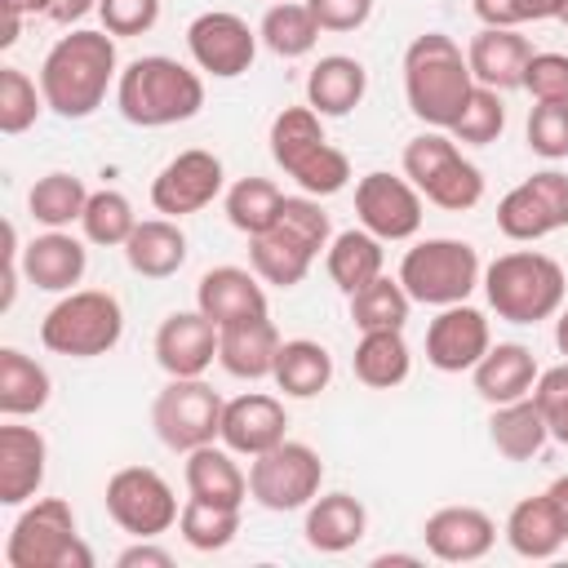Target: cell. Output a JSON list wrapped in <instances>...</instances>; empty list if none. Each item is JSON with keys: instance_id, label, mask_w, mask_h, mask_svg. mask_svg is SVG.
<instances>
[{"instance_id": "5bb4252c", "label": "cell", "mask_w": 568, "mask_h": 568, "mask_svg": "<svg viewBox=\"0 0 568 568\" xmlns=\"http://www.w3.org/2000/svg\"><path fill=\"white\" fill-rule=\"evenodd\" d=\"M564 226H568V173H559V169H541V173L524 178L497 204V231L515 244L546 240Z\"/></svg>"}, {"instance_id": "3957f363", "label": "cell", "mask_w": 568, "mask_h": 568, "mask_svg": "<svg viewBox=\"0 0 568 568\" xmlns=\"http://www.w3.org/2000/svg\"><path fill=\"white\" fill-rule=\"evenodd\" d=\"M115 106L138 129H169V124L200 115L204 80H200V71H191L186 62H178L169 53H146L120 71Z\"/></svg>"}, {"instance_id": "6da1fadb", "label": "cell", "mask_w": 568, "mask_h": 568, "mask_svg": "<svg viewBox=\"0 0 568 568\" xmlns=\"http://www.w3.org/2000/svg\"><path fill=\"white\" fill-rule=\"evenodd\" d=\"M111 80H120V53H115V36L111 31L75 27L40 62L44 106L53 115H62V120H89L102 106Z\"/></svg>"}, {"instance_id": "8d00e7d4", "label": "cell", "mask_w": 568, "mask_h": 568, "mask_svg": "<svg viewBox=\"0 0 568 568\" xmlns=\"http://www.w3.org/2000/svg\"><path fill=\"white\" fill-rule=\"evenodd\" d=\"M49 395H53V382H49L44 364L18 346H4L0 351V413L4 417H31L49 404Z\"/></svg>"}, {"instance_id": "5b68a950", "label": "cell", "mask_w": 568, "mask_h": 568, "mask_svg": "<svg viewBox=\"0 0 568 568\" xmlns=\"http://www.w3.org/2000/svg\"><path fill=\"white\" fill-rule=\"evenodd\" d=\"M484 297L506 324H541L568 302V275L550 253L510 248L484 266Z\"/></svg>"}, {"instance_id": "816d5d0a", "label": "cell", "mask_w": 568, "mask_h": 568, "mask_svg": "<svg viewBox=\"0 0 568 568\" xmlns=\"http://www.w3.org/2000/svg\"><path fill=\"white\" fill-rule=\"evenodd\" d=\"M320 31H355L373 18V0H306Z\"/></svg>"}, {"instance_id": "1f68e13d", "label": "cell", "mask_w": 568, "mask_h": 568, "mask_svg": "<svg viewBox=\"0 0 568 568\" xmlns=\"http://www.w3.org/2000/svg\"><path fill=\"white\" fill-rule=\"evenodd\" d=\"M186 493L200 497V501L240 510L244 497H248V475L240 470V462H235V453L226 444L222 448L204 444V448L186 453Z\"/></svg>"}, {"instance_id": "d4e9b609", "label": "cell", "mask_w": 568, "mask_h": 568, "mask_svg": "<svg viewBox=\"0 0 568 568\" xmlns=\"http://www.w3.org/2000/svg\"><path fill=\"white\" fill-rule=\"evenodd\" d=\"M49 444L36 426H0V506H22L44 484Z\"/></svg>"}, {"instance_id": "c3c4849f", "label": "cell", "mask_w": 568, "mask_h": 568, "mask_svg": "<svg viewBox=\"0 0 568 568\" xmlns=\"http://www.w3.org/2000/svg\"><path fill=\"white\" fill-rule=\"evenodd\" d=\"M564 0H475V18L484 27H524V22H559Z\"/></svg>"}, {"instance_id": "d6986e66", "label": "cell", "mask_w": 568, "mask_h": 568, "mask_svg": "<svg viewBox=\"0 0 568 568\" xmlns=\"http://www.w3.org/2000/svg\"><path fill=\"white\" fill-rule=\"evenodd\" d=\"M217 359V324L195 311H173L155 328V364L169 377H204Z\"/></svg>"}, {"instance_id": "484cf974", "label": "cell", "mask_w": 568, "mask_h": 568, "mask_svg": "<svg viewBox=\"0 0 568 568\" xmlns=\"http://www.w3.org/2000/svg\"><path fill=\"white\" fill-rule=\"evenodd\" d=\"M89 271V248L67 231H44L22 244V275L44 293H71Z\"/></svg>"}, {"instance_id": "7402d4cb", "label": "cell", "mask_w": 568, "mask_h": 568, "mask_svg": "<svg viewBox=\"0 0 568 568\" xmlns=\"http://www.w3.org/2000/svg\"><path fill=\"white\" fill-rule=\"evenodd\" d=\"M195 306L217 324H235L248 315H266V288L253 266H213L195 284Z\"/></svg>"}, {"instance_id": "e0dca14e", "label": "cell", "mask_w": 568, "mask_h": 568, "mask_svg": "<svg viewBox=\"0 0 568 568\" xmlns=\"http://www.w3.org/2000/svg\"><path fill=\"white\" fill-rule=\"evenodd\" d=\"M355 217L382 244L386 240H413L422 231V191L408 178L373 169L355 182Z\"/></svg>"}, {"instance_id": "60d3db41", "label": "cell", "mask_w": 568, "mask_h": 568, "mask_svg": "<svg viewBox=\"0 0 568 568\" xmlns=\"http://www.w3.org/2000/svg\"><path fill=\"white\" fill-rule=\"evenodd\" d=\"M133 226H138V213H133L129 195L124 191H111V186L93 191L89 204H84V213H80L84 240L89 244H102V248H124V240L133 235Z\"/></svg>"}, {"instance_id": "9c48e42d", "label": "cell", "mask_w": 568, "mask_h": 568, "mask_svg": "<svg viewBox=\"0 0 568 568\" xmlns=\"http://www.w3.org/2000/svg\"><path fill=\"white\" fill-rule=\"evenodd\" d=\"M9 568H93V550L75 532V510L62 497L31 501L4 541Z\"/></svg>"}, {"instance_id": "e575fe53", "label": "cell", "mask_w": 568, "mask_h": 568, "mask_svg": "<svg viewBox=\"0 0 568 568\" xmlns=\"http://www.w3.org/2000/svg\"><path fill=\"white\" fill-rule=\"evenodd\" d=\"M271 382L288 399H315L333 382V355H328V346L315 342V337H288L280 346V355H275Z\"/></svg>"}, {"instance_id": "83f0119b", "label": "cell", "mask_w": 568, "mask_h": 568, "mask_svg": "<svg viewBox=\"0 0 568 568\" xmlns=\"http://www.w3.org/2000/svg\"><path fill=\"white\" fill-rule=\"evenodd\" d=\"M306 546L320 550V555H342L351 546L364 541L368 532V510L359 497L351 493H320L311 506H306Z\"/></svg>"}, {"instance_id": "681fc988", "label": "cell", "mask_w": 568, "mask_h": 568, "mask_svg": "<svg viewBox=\"0 0 568 568\" xmlns=\"http://www.w3.org/2000/svg\"><path fill=\"white\" fill-rule=\"evenodd\" d=\"M524 89L537 102H568V53H555V49L532 53L524 67Z\"/></svg>"}, {"instance_id": "f6af8a7d", "label": "cell", "mask_w": 568, "mask_h": 568, "mask_svg": "<svg viewBox=\"0 0 568 568\" xmlns=\"http://www.w3.org/2000/svg\"><path fill=\"white\" fill-rule=\"evenodd\" d=\"M44 106L40 80H31L22 67H0V133H27Z\"/></svg>"}, {"instance_id": "8992f818", "label": "cell", "mask_w": 568, "mask_h": 568, "mask_svg": "<svg viewBox=\"0 0 568 568\" xmlns=\"http://www.w3.org/2000/svg\"><path fill=\"white\" fill-rule=\"evenodd\" d=\"M324 115L311 106H284L271 120V160L302 186V195H337L351 182V160L324 138Z\"/></svg>"}, {"instance_id": "7dc6e473", "label": "cell", "mask_w": 568, "mask_h": 568, "mask_svg": "<svg viewBox=\"0 0 568 568\" xmlns=\"http://www.w3.org/2000/svg\"><path fill=\"white\" fill-rule=\"evenodd\" d=\"M532 404L541 408V417H546V426H550V439L568 444V359L537 373V382H532Z\"/></svg>"}, {"instance_id": "f5cc1de1", "label": "cell", "mask_w": 568, "mask_h": 568, "mask_svg": "<svg viewBox=\"0 0 568 568\" xmlns=\"http://www.w3.org/2000/svg\"><path fill=\"white\" fill-rule=\"evenodd\" d=\"M115 568H173V555L164 546H155V537H138L133 546H124L115 555Z\"/></svg>"}, {"instance_id": "7a4b0ae2", "label": "cell", "mask_w": 568, "mask_h": 568, "mask_svg": "<svg viewBox=\"0 0 568 568\" xmlns=\"http://www.w3.org/2000/svg\"><path fill=\"white\" fill-rule=\"evenodd\" d=\"M470 89H475V75H470V62L453 36L422 31L404 49V98L422 124L448 133L453 120L462 115Z\"/></svg>"}, {"instance_id": "f1b7e54d", "label": "cell", "mask_w": 568, "mask_h": 568, "mask_svg": "<svg viewBox=\"0 0 568 568\" xmlns=\"http://www.w3.org/2000/svg\"><path fill=\"white\" fill-rule=\"evenodd\" d=\"M537 355L524 346V342H497L488 346V355L470 368L475 377V395L484 404H510V399H524L532 395V382H537Z\"/></svg>"}, {"instance_id": "ee69618b", "label": "cell", "mask_w": 568, "mask_h": 568, "mask_svg": "<svg viewBox=\"0 0 568 568\" xmlns=\"http://www.w3.org/2000/svg\"><path fill=\"white\" fill-rule=\"evenodd\" d=\"M501 129H506V102H501V93L488 89V84H475L470 98H466V106H462V115L453 120L448 133H453L457 142L488 146V142L501 138Z\"/></svg>"}, {"instance_id": "ab89813d", "label": "cell", "mask_w": 568, "mask_h": 568, "mask_svg": "<svg viewBox=\"0 0 568 568\" xmlns=\"http://www.w3.org/2000/svg\"><path fill=\"white\" fill-rule=\"evenodd\" d=\"M408 311H413L408 288L399 284V275L390 280L386 271L377 280H368L364 288L351 293V324L359 333H368V328H404L408 324Z\"/></svg>"}, {"instance_id": "603a6c76", "label": "cell", "mask_w": 568, "mask_h": 568, "mask_svg": "<svg viewBox=\"0 0 568 568\" xmlns=\"http://www.w3.org/2000/svg\"><path fill=\"white\" fill-rule=\"evenodd\" d=\"M280 346H284V337L271 324V315H248V320H235V324L217 328V364L240 382L271 377Z\"/></svg>"}, {"instance_id": "4fadbf2b", "label": "cell", "mask_w": 568, "mask_h": 568, "mask_svg": "<svg viewBox=\"0 0 568 568\" xmlns=\"http://www.w3.org/2000/svg\"><path fill=\"white\" fill-rule=\"evenodd\" d=\"M106 515L129 537H160L178 524L182 506L169 488V479L151 466H120L106 479Z\"/></svg>"}, {"instance_id": "7bdbcfd3", "label": "cell", "mask_w": 568, "mask_h": 568, "mask_svg": "<svg viewBox=\"0 0 568 568\" xmlns=\"http://www.w3.org/2000/svg\"><path fill=\"white\" fill-rule=\"evenodd\" d=\"M284 204V191L271 182V178H240L231 191H226V222L240 231V235H262L275 213Z\"/></svg>"}, {"instance_id": "91938a15", "label": "cell", "mask_w": 568, "mask_h": 568, "mask_svg": "<svg viewBox=\"0 0 568 568\" xmlns=\"http://www.w3.org/2000/svg\"><path fill=\"white\" fill-rule=\"evenodd\" d=\"M559 22H564V27H568V0H564V9H559Z\"/></svg>"}, {"instance_id": "f35d334b", "label": "cell", "mask_w": 568, "mask_h": 568, "mask_svg": "<svg viewBox=\"0 0 568 568\" xmlns=\"http://www.w3.org/2000/svg\"><path fill=\"white\" fill-rule=\"evenodd\" d=\"M89 195H93V191H89V186H84L75 173L53 169V173L36 178V186L27 191V209H31V217H36L40 226L62 231V226L80 222V213H84Z\"/></svg>"}, {"instance_id": "ac0fdd59", "label": "cell", "mask_w": 568, "mask_h": 568, "mask_svg": "<svg viewBox=\"0 0 568 568\" xmlns=\"http://www.w3.org/2000/svg\"><path fill=\"white\" fill-rule=\"evenodd\" d=\"M493 346L488 333V315L457 302V306H439V315L426 324V364L439 373H470Z\"/></svg>"}, {"instance_id": "836d02e7", "label": "cell", "mask_w": 568, "mask_h": 568, "mask_svg": "<svg viewBox=\"0 0 568 568\" xmlns=\"http://www.w3.org/2000/svg\"><path fill=\"white\" fill-rule=\"evenodd\" d=\"M324 271L328 280L351 297L355 288H364L368 280H377L386 271V253H382V240L364 226H351V231H337L324 248Z\"/></svg>"}, {"instance_id": "bcb514c9", "label": "cell", "mask_w": 568, "mask_h": 568, "mask_svg": "<svg viewBox=\"0 0 568 568\" xmlns=\"http://www.w3.org/2000/svg\"><path fill=\"white\" fill-rule=\"evenodd\" d=\"M528 146L541 160H568V102H537L528 111Z\"/></svg>"}, {"instance_id": "11a10c76", "label": "cell", "mask_w": 568, "mask_h": 568, "mask_svg": "<svg viewBox=\"0 0 568 568\" xmlns=\"http://www.w3.org/2000/svg\"><path fill=\"white\" fill-rule=\"evenodd\" d=\"M0 9L18 13V18H27V13H44L49 18V0H0Z\"/></svg>"}, {"instance_id": "ba28073f", "label": "cell", "mask_w": 568, "mask_h": 568, "mask_svg": "<svg viewBox=\"0 0 568 568\" xmlns=\"http://www.w3.org/2000/svg\"><path fill=\"white\" fill-rule=\"evenodd\" d=\"M479 280H484L479 248L470 240H453V235L422 240L399 262V284L422 306H457L479 288Z\"/></svg>"}, {"instance_id": "9a60e30c", "label": "cell", "mask_w": 568, "mask_h": 568, "mask_svg": "<svg viewBox=\"0 0 568 568\" xmlns=\"http://www.w3.org/2000/svg\"><path fill=\"white\" fill-rule=\"evenodd\" d=\"M257 31L231 13V9H204L200 18H191L186 27V49H191V62L213 75V80H235L253 67L257 58Z\"/></svg>"}, {"instance_id": "4dcf8cb0", "label": "cell", "mask_w": 568, "mask_h": 568, "mask_svg": "<svg viewBox=\"0 0 568 568\" xmlns=\"http://www.w3.org/2000/svg\"><path fill=\"white\" fill-rule=\"evenodd\" d=\"M368 93V71L351 53H328L306 75V106L320 115H351Z\"/></svg>"}, {"instance_id": "f546056e", "label": "cell", "mask_w": 568, "mask_h": 568, "mask_svg": "<svg viewBox=\"0 0 568 568\" xmlns=\"http://www.w3.org/2000/svg\"><path fill=\"white\" fill-rule=\"evenodd\" d=\"M124 262L142 280H169L186 262V235L178 217H142L124 240Z\"/></svg>"}, {"instance_id": "44dd1931", "label": "cell", "mask_w": 568, "mask_h": 568, "mask_svg": "<svg viewBox=\"0 0 568 568\" xmlns=\"http://www.w3.org/2000/svg\"><path fill=\"white\" fill-rule=\"evenodd\" d=\"M422 541L444 564H475V559H484L493 550L497 524L479 506H439L435 515H426Z\"/></svg>"}, {"instance_id": "cb8c5ba5", "label": "cell", "mask_w": 568, "mask_h": 568, "mask_svg": "<svg viewBox=\"0 0 568 568\" xmlns=\"http://www.w3.org/2000/svg\"><path fill=\"white\" fill-rule=\"evenodd\" d=\"M528 58H532V44H528V36H519V27H479L475 40L466 44L475 84H488L497 93L524 89Z\"/></svg>"}, {"instance_id": "7c38bea8", "label": "cell", "mask_w": 568, "mask_h": 568, "mask_svg": "<svg viewBox=\"0 0 568 568\" xmlns=\"http://www.w3.org/2000/svg\"><path fill=\"white\" fill-rule=\"evenodd\" d=\"M222 408L226 399L204 377H169V386L151 404V426L164 448L191 453L222 439Z\"/></svg>"}, {"instance_id": "277c9868", "label": "cell", "mask_w": 568, "mask_h": 568, "mask_svg": "<svg viewBox=\"0 0 568 568\" xmlns=\"http://www.w3.org/2000/svg\"><path fill=\"white\" fill-rule=\"evenodd\" d=\"M333 226L315 195H284L275 222L262 235H248V266L262 275V284L297 288L311 271V262L328 248Z\"/></svg>"}, {"instance_id": "2e32d148", "label": "cell", "mask_w": 568, "mask_h": 568, "mask_svg": "<svg viewBox=\"0 0 568 568\" xmlns=\"http://www.w3.org/2000/svg\"><path fill=\"white\" fill-rule=\"evenodd\" d=\"M226 186V169L213 151L204 146H191V151H178L151 182V204L155 213L164 217H191L200 209H209Z\"/></svg>"}, {"instance_id": "f907efd6", "label": "cell", "mask_w": 568, "mask_h": 568, "mask_svg": "<svg viewBox=\"0 0 568 568\" xmlns=\"http://www.w3.org/2000/svg\"><path fill=\"white\" fill-rule=\"evenodd\" d=\"M98 18L111 36H146L160 22V0H98Z\"/></svg>"}, {"instance_id": "4316f807", "label": "cell", "mask_w": 568, "mask_h": 568, "mask_svg": "<svg viewBox=\"0 0 568 568\" xmlns=\"http://www.w3.org/2000/svg\"><path fill=\"white\" fill-rule=\"evenodd\" d=\"M506 541L519 559H555L568 541V524H564V510L555 501V493H537V497H524L510 506L506 515Z\"/></svg>"}, {"instance_id": "d590c367", "label": "cell", "mask_w": 568, "mask_h": 568, "mask_svg": "<svg viewBox=\"0 0 568 568\" xmlns=\"http://www.w3.org/2000/svg\"><path fill=\"white\" fill-rule=\"evenodd\" d=\"M488 439L506 462H528L546 448L550 426H546L541 408L532 404V395H524V399H510V404H493Z\"/></svg>"}, {"instance_id": "6f0895ef", "label": "cell", "mask_w": 568, "mask_h": 568, "mask_svg": "<svg viewBox=\"0 0 568 568\" xmlns=\"http://www.w3.org/2000/svg\"><path fill=\"white\" fill-rule=\"evenodd\" d=\"M550 493H555V501H559V510H564V524H568V475H559V479L550 484Z\"/></svg>"}, {"instance_id": "74e56055", "label": "cell", "mask_w": 568, "mask_h": 568, "mask_svg": "<svg viewBox=\"0 0 568 568\" xmlns=\"http://www.w3.org/2000/svg\"><path fill=\"white\" fill-rule=\"evenodd\" d=\"M257 36L275 58H306L315 49V40H320V22L306 9V0H275L262 13Z\"/></svg>"}, {"instance_id": "ffe728a7", "label": "cell", "mask_w": 568, "mask_h": 568, "mask_svg": "<svg viewBox=\"0 0 568 568\" xmlns=\"http://www.w3.org/2000/svg\"><path fill=\"white\" fill-rule=\"evenodd\" d=\"M280 439H288L284 399H275L266 390H244V395L226 399V408H222V444L231 453L257 457V453L275 448Z\"/></svg>"}, {"instance_id": "52a82bcc", "label": "cell", "mask_w": 568, "mask_h": 568, "mask_svg": "<svg viewBox=\"0 0 568 568\" xmlns=\"http://www.w3.org/2000/svg\"><path fill=\"white\" fill-rule=\"evenodd\" d=\"M120 337H124V311L106 288H71L40 320L44 351L71 355V359L106 355L120 346Z\"/></svg>"}, {"instance_id": "d6a6232c", "label": "cell", "mask_w": 568, "mask_h": 568, "mask_svg": "<svg viewBox=\"0 0 568 568\" xmlns=\"http://www.w3.org/2000/svg\"><path fill=\"white\" fill-rule=\"evenodd\" d=\"M351 368L368 390H395L413 373V351L404 342V328H368V333H359Z\"/></svg>"}, {"instance_id": "30bf717a", "label": "cell", "mask_w": 568, "mask_h": 568, "mask_svg": "<svg viewBox=\"0 0 568 568\" xmlns=\"http://www.w3.org/2000/svg\"><path fill=\"white\" fill-rule=\"evenodd\" d=\"M404 178L422 191V200H430L435 209H448V213H466L484 200L479 164H470L457 151V138L444 129L417 133L404 146Z\"/></svg>"}, {"instance_id": "b9f144b4", "label": "cell", "mask_w": 568, "mask_h": 568, "mask_svg": "<svg viewBox=\"0 0 568 568\" xmlns=\"http://www.w3.org/2000/svg\"><path fill=\"white\" fill-rule=\"evenodd\" d=\"M178 532L191 550H226L240 532V510L231 506H213V501H200V497H186L182 501V515H178Z\"/></svg>"}, {"instance_id": "8fae6325", "label": "cell", "mask_w": 568, "mask_h": 568, "mask_svg": "<svg viewBox=\"0 0 568 568\" xmlns=\"http://www.w3.org/2000/svg\"><path fill=\"white\" fill-rule=\"evenodd\" d=\"M320 484H324V462L311 444L297 439H280L275 448L248 462V497L275 515L306 510L320 497Z\"/></svg>"}, {"instance_id": "db71d44e", "label": "cell", "mask_w": 568, "mask_h": 568, "mask_svg": "<svg viewBox=\"0 0 568 568\" xmlns=\"http://www.w3.org/2000/svg\"><path fill=\"white\" fill-rule=\"evenodd\" d=\"M89 9H98V0H49V22L71 27V22H80Z\"/></svg>"}, {"instance_id": "9f6ffc18", "label": "cell", "mask_w": 568, "mask_h": 568, "mask_svg": "<svg viewBox=\"0 0 568 568\" xmlns=\"http://www.w3.org/2000/svg\"><path fill=\"white\" fill-rule=\"evenodd\" d=\"M555 346H559V355L568 359V302H564L559 315H555Z\"/></svg>"}, {"instance_id": "680465c9", "label": "cell", "mask_w": 568, "mask_h": 568, "mask_svg": "<svg viewBox=\"0 0 568 568\" xmlns=\"http://www.w3.org/2000/svg\"><path fill=\"white\" fill-rule=\"evenodd\" d=\"M373 564H377V568H390V564H422V559H417V555H377Z\"/></svg>"}]
</instances>
